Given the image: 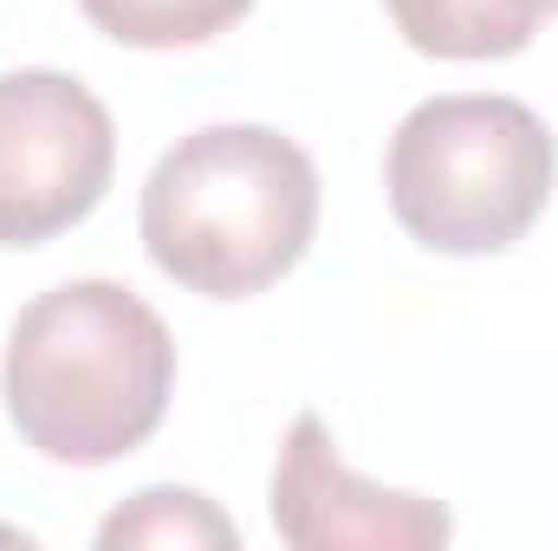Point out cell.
<instances>
[{
	"label": "cell",
	"mask_w": 558,
	"mask_h": 551,
	"mask_svg": "<svg viewBox=\"0 0 558 551\" xmlns=\"http://www.w3.org/2000/svg\"><path fill=\"white\" fill-rule=\"evenodd\" d=\"M85 20L143 52H169V46H208L228 26H241L254 13V0H78Z\"/></svg>",
	"instance_id": "cell-8"
},
{
	"label": "cell",
	"mask_w": 558,
	"mask_h": 551,
	"mask_svg": "<svg viewBox=\"0 0 558 551\" xmlns=\"http://www.w3.org/2000/svg\"><path fill=\"white\" fill-rule=\"evenodd\" d=\"M20 441L59 467H105L143 448L175 396V338L118 279H65L39 292L0 364Z\"/></svg>",
	"instance_id": "cell-1"
},
{
	"label": "cell",
	"mask_w": 558,
	"mask_h": 551,
	"mask_svg": "<svg viewBox=\"0 0 558 551\" xmlns=\"http://www.w3.org/2000/svg\"><path fill=\"white\" fill-rule=\"evenodd\" d=\"M118 169L105 98L65 72H0V247H46L78 228Z\"/></svg>",
	"instance_id": "cell-4"
},
{
	"label": "cell",
	"mask_w": 558,
	"mask_h": 551,
	"mask_svg": "<svg viewBox=\"0 0 558 551\" xmlns=\"http://www.w3.org/2000/svg\"><path fill=\"white\" fill-rule=\"evenodd\" d=\"M274 532L292 551H428L454 539L441 500L390 493L357 480L338 461V441L318 415H292L274 467Z\"/></svg>",
	"instance_id": "cell-5"
},
{
	"label": "cell",
	"mask_w": 558,
	"mask_h": 551,
	"mask_svg": "<svg viewBox=\"0 0 558 551\" xmlns=\"http://www.w3.org/2000/svg\"><path fill=\"white\" fill-rule=\"evenodd\" d=\"M149 267L202 298H254L286 279L318 228V169L267 124L189 131L137 201Z\"/></svg>",
	"instance_id": "cell-2"
},
{
	"label": "cell",
	"mask_w": 558,
	"mask_h": 551,
	"mask_svg": "<svg viewBox=\"0 0 558 551\" xmlns=\"http://www.w3.org/2000/svg\"><path fill=\"white\" fill-rule=\"evenodd\" d=\"M546 13H558V0H546Z\"/></svg>",
	"instance_id": "cell-9"
},
{
	"label": "cell",
	"mask_w": 558,
	"mask_h": 551,
	"mask_svg": "<svg viewBox=\"0 0 558 551\" xmlns=\"http://www.w3.org/2000/svg\"><path fill=\"white\" fill-rule=\"evenodd\" d=\"M558 143L520 98L448 91L416 105L384 156L390 215L428 254H507L553 201Z\"/></svg>",
	"instance_id": "cell-3"
},
{
	"label": "cell",
	"mask_w": 558,
	"mask_h": 551,
	"mask_svg": "<svg viewBox=\"0 0 558 551\" xmlns=\"http://www.w3.org/2000/svg\"><path fill=\"white\" fill-rule=\"evenodd\" d=\"M397 33L428 59H513L539 33L546 0H384Z\"/></svg>",
	"instance_id": "cell-6"
},
{
	"label": "cell",
	"mask_w": 558,
	"mask_h": 551,
	"mask_svg": "<svg viewBox=\"0 0 558 551\" xmlns=\"http://www.w3.org/2000/svg\"><path fill=\"white\" fill-rule=\"evenodd\" d=\"M98 546H156V551H195V546H241V526L208 500V493H189V487H143L137 500H124L105 526H98Z\"/></svg>",
	"instance_id": "cell-7"
}]
</instances>
